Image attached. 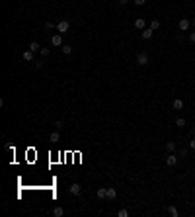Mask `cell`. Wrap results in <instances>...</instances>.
Listing matches in <instances>:
<instances>
[{
  "mask_svg": "<svg viewBox=\"0 0 195 217\" xmlns=\"http://www.w3.org/2000/svg\"><path fill=\"white\" fill-rule=\"evenodd\" d=\"M189 26H191V22L187 18H181L180 20V24H178V28L181 29V31H187V29H189Z\"/></svg>",
  "mask_w": 195,
  "mask_h": 217,
  "instance_id": "277c9868",
  "label": "cell"
},
{
  "mask_svg": "<svg viewBox=\"0 0 195 217\" xmlns=\"http://www.w3.org/2000/svg\"><path fill=\"white\" fill-rule=\"evenodd\" d=\"M189 41L195 45V31H191V33H189Z\"/></svg>",
  "mask_w": 195,
  "mask_h": 217,
  "instance_id": "d4e9b609",
  "label": "cell"
},
{
  "mask_svg": "<svg viewBox=\"0 0 195 217\" xmlns=\"http://www.w3.org/2000/svg\"><path fill=\"white\" fill-rule=\"evenodd\" d=\"M152 33H154V29H152V28L143 29V39H152Z\"/></svg>",
  "mask_w": 195,
  "mask_h": 217,
  "instance_id": "ba28073f",
  "label": "cell"
},
{
  "mask_svg": "<svg viewBox=\"0 0 195 217\" xmlns=\"http://www.w3.org/2000/svg\"><path fill=\"white\" fill-rule=\"evenodd\" d=\"M178 156H187V149H180V151H178Z\"/></svg>",
  "mask_w": 195,
  "mask_h": 217,
  "instance_id": "cb8c5ba5",
  "label": "cell"
},
{
  "mask_svg": "<svg viewBox=\"0 0 195 217\" xmlns=\"http://www.w3.org/2000/svg\"><path fill=\"white\" fill-rule=\"evenodd\" d=\"M80 192H82L80 184H72V186L68 188V194H70V196H80Z\"/></svg>",
  "mask_w": 195,
  "mask_h": 217,
  "instance_id": "8992f818",
  "label": "cell"
},
{
  "mask_svg": "<svg viewBox=\"0 0 195 217\" xmlns=\"http://www.w3.org/2000/svg\"><path fill=\"white\" fill-rule=\"evenodd\" d=\"M63 53H65V55H70V53H72V47H70L68 43H65V45H63Z\"/></svg>",
  "mask_w": 195,
  "mask_h": 217,
  "instance_id": "d6986e66",
  "label": "cell"
},
{
  "mask_svg": "<svg viewBox=\"0 0 195 217\" xmlns=\"http://www.w3.org/2000/svg\"><path fill=\"white\" fill-rule=\"evenodd\" d=\"M191 26H193V28H195V20H191Z\"/></svg>",
  "mask_w": 195,
  "mask_h": 217,
  "instance_id": "f1b7e54d",
  "label": "cell"
},
{
  "mask_svg": "<svg viewBox=\"0 0 195 217\" xmlns=\"http://www.w3.org/2000/svg\"><path fill=\"white\" fill-rule=\"evenodd\" d=\"M189 149H193V151H195V139H191V141H189Z\"/></svg>",
  "mask_w": 195,
  "mask_h": 217,
  "instance_id": "4316f807",
  "label": "cell"
},
{
  "mask_svg": "<svg viewBox=\"0 0 195 217\" xmlns=\"http://www.w3.org/2000/svg\"><path fill=\"white\" fill-rule=\"evenodd\" d=\"M68 29H70V22L68 20H60L59 24H57V31L59 33H68Z\"/></svg>",
  "mask_w": 195,
  "mask_h": 217,
  "instance_id": "7a4b0ae2",
  "label": "cell"
},
{
  "mask_svg": "<svg viewBox=\"0 0 195 217\" xmlns=\"http://www.w3.org/2000/svg\"><path fill=\"white\" fill-rule=\"evenodd\" d=\"M148 63H150V55L146 51L137 53V65H139V66H146Z\"/></svg>",
  "mask_w": 195,
  "mask_h": 217,
  "instance_id": "6da1fadb",
  "label": "cell"
},
{
  "mask_svg": "<svg viewBox=\"0 0 195 217\" xmlns=\"http://www.w3.org/2000/svg\"><path fill=\"white\" fill-rule=\"evenodd\" d=\"M117 198V190L115 188H107V199H115Z\"/></svg>",
  "mask_w": 195,
  "mask_h": 217,
  "instance_id": "8fae6325",
  "label": "cell"
},
{
  "mask_svg": "<svg viewBox=\"0 0 195 217\" xmlns=\"http://www.w3.org/2000/svg\"><path fill=\"white\" fill-rule=\"evenodd\" d=\"M174 110H181V108H183V100H180V98H178V100H174Z\"/></svg>",
  "mask_w": 195,
  "mask_h": 217,
  "instance_id": "2e32d148",
  "label": "cell"
},
{
  "mask_svg": "<svg viewBox=\"0 0 195 217\" xmlns=\"http://www.w3.org/2000/svg\"><path fill=\"white\" fill-rule=\"evenodd\" d=\"M127 2H129V0H119V4L123 6V4H127Z\"/></svg>",
  "mask_w": 195,
  "mask_h": 217,
  "instance_id": "83f0119b",
  "label": "cell"
},
{
  "mask_svg": "<svg viewBox=\"0 0 195 217\" xmlns=\"http://www.w3.org/2000/svg\"><path fill=\"white\" fill-rule=\"evenodd\" d=\"M59 139H60L59 131H53V133H51V137H49V141H51V143H59Z\"/></svg>",
  "mask_w": 195,
  "mask_h": 217,
  "instance_id": "4fadbf2b",
  "label": "cell"
},
{
  "mask_svg": "<svg viewBox=\"0 0 195 217\" xmlns=\"http://www.w3.org/2000/svg\"><path fill=\"white\" fill-rule=\"evenodd\" d=\"M176 125H178V127H183V125H187V123H186V119H183V118H178L176 119Z\"/></svg>",
  "mask_w": 195,
  "mask_h": 217,
  "instance_id": "ffe728a7",
  "label": "cell"
},
{
  "mask_svg": "<svg viewBox=\"0 0 195 217\" xmlns=\"http://www.w3.org/2000/svg\"><path fill=\"white\" fill-rule=\"evenodd\" d=\"M166 164H168V166H176V164H178V156L174 155V153H168V156H166Z\"/></svg>",
  "mask_w": 195,
  "mask_h": 217,
  "instance_id": "5b68a950",
  "label": "cell"
},
{
  "mask_svg": "<svg viewBox=\"0 0 195 217\" xmlns=\"http://www.w3.org/2000/svg\"><path fill=\"white\" fill-rule=\"evenodd\" d=\"M168 213H170L172 217H178V215H180V213H178V209L174 208V205H168Z\"/></svg>",
  "mask_w": 195,
  "mask_h": 217,
  "instance_id": "e0dca14e",
  "label": "cell"
},
{
  "mask_svg": "<svg viewBox=\"0 0 195 217\" xmlns=\"http://www.w3.org/2000/svg\"><path fill=\"white\" fill-rule=\"evenodd\" d=\"M53 28L57 29V24H53V22H47L45 24V29H53Z\"/></svg>",
  "mask_w": 195,
  "mask_h": 217,
  "instance_id": "7402d4cb",
  "label": "cell"
},
{
  "mask_svg": "<svg viewBox=\"0 0 195 217\" xmlns=\"http://www.w3.org/2000/svg\"><path fill=\"white\" fill-rule=\"evenodd\" d=\"M51 43L55 45V47H63L65 45V41H63V33H55L51 37Z\"/></svg>",
  "mask_w": 195,
  "mask_h": 217,
  "instance_id": "3957f363",
  "label": "cell"
},
{
  "mask_svg": "<svg viewBox=\"0 0 195 217\" xmlns=\"http://www.w3.org/2000/svg\"><path fill=\"white\" fill-rule=\"evenodd\" d=\"M166 151L168 153H174V151H176V143H174V141H168L166 143Z\"/></svg>",
  "mask_w": 195,
  "mask_h": 217,
  "instance_id": "9a60e30c",
  "label": "cell"
},
{
  "mask_svg": "<svg viewBox=\"0 0 195 217\" xmlns=\"http://www.w3.org/2000/svg\"><path fill=\"white\" fill-rule=\"evenodd\" d=\"M135 28L143 31V29H146V22H144L143 18H137V20H135Z\"/></svg>",
  "mask_w": 195,
  "mask_h": 217,
  "instance_id": "52a82bcc",
  "label": "cell"
},
{
  "mask_svg": "<svg viewBox=\"0 0 195 217\" xmlns=\"http://www.w3.org/2000/svg\"><path fill=\"white\" fill-rule=\"evenodd\" d=\"M28 49H29V51H33V53H37V51H41V45H39L37 41H31Z\"/></svg>",
  "mask_w": 195,
  "mask_h": 217,
  "instance_id": "9c48e42d",
  "label": "cell"
},
{
  "mask_svg": "<svg viewBox=\"0 0 195 217\" xmlns=\"http://www.w3.org/2000/svg\"><path fill=\"white\" fill-rule=\"evenodd\" d=\"M133 2H135V4H137V6H143V4H144V2H146V0H133Z\"/></svg>",
  "mask_w": 195,
  "mask_h": 217,
  "instance_id": "484cf974",
  "label": "cell"
},
{
  "mask_svg": "<svg viewBox=\"0 0 195 217\" xmlns=\"http://www.w3.org/2000/svg\"><path fill=\"white\" fill-rule=\"evenodd\" d=\"M53 215H55V217H63V215H65V209H63V208L59 205V208L53 209Z\"/></svg>",
  "mask_w": 195,
  "mask_h": 217,
  "instance_id": "5bb4252c",
  "label": "cell"
},
{
  "mask_svg": "<svg viewBox=\"0 0 195 217\" xmlns=\"http://www.w3.org/2000/svg\"><path fill=\"white\" fill-rule=\"evenodd\" d=\"M39 53H41V57H47V55H49V53H51V51H49V49H47V47H41V51H39Z\"/></svg>",
  "mask_w": 195,
  "mask_h": 217,
  "instance_id": "603a6c76",
  "label": "cell"
},
{
  "mask_svg": "<svg viewBox=\"0 0 195 217\" xmlns=\"http://www.w3.org/2000/svg\"><path fill=\"white\" fill-rule=\"evenodd\" d=\"M148 28H152L154 31H156V29L160 28V20H152V22H150V26H148Z\"/></svg>",
  "mask_w": 195,
  "mask_h": 217,
  "instance_id": "ac0fdd59",
  "label": "cell"
},
{
  "mask_svg": "<svg viewBox=\"0 0 195 217\" xmlns=\"http://www.w3.org/2000/svg\"><path fill=\"white\" fill-rule=\"evenodd\" d=\"M23 61H33V51H29V49H28V51H23Z\"/></svg>",
  "mask_w": 195,
  "mask_h": 217,
  "instance_id": "7c38bea8",
  "label": "cell"
},
{
  "mask_svg": "<svg viewBox=\"0 0 195 217\" xmlns=\"http://www.w3.org/2000/svg\"><path fill=\"white\" fill-rule=\"evenodd\" d=\"M96 196L100 199H103V198H107V188H98V192H96Z\"/></svg>",
  "mask_w": 195,
  "mask_h": 217,
  "instance_id": "30bf717a",
  "label": "cell"
},
{
  "mask_svg": "<svg viewBox=\"0 0 195 217\" xmlns=\"http://www.w3.org/2000/svg\"><path fill=\"white\" fill-rule=\"evenodd\" d=\"M117 215H119V217H129V211H127V209H119Z\"/></svg>",
  "mask_w": 195,
  "mask_h": 217,
  "instance_id": "44dd1931",
  "label": "cell"
}]
</instances>
